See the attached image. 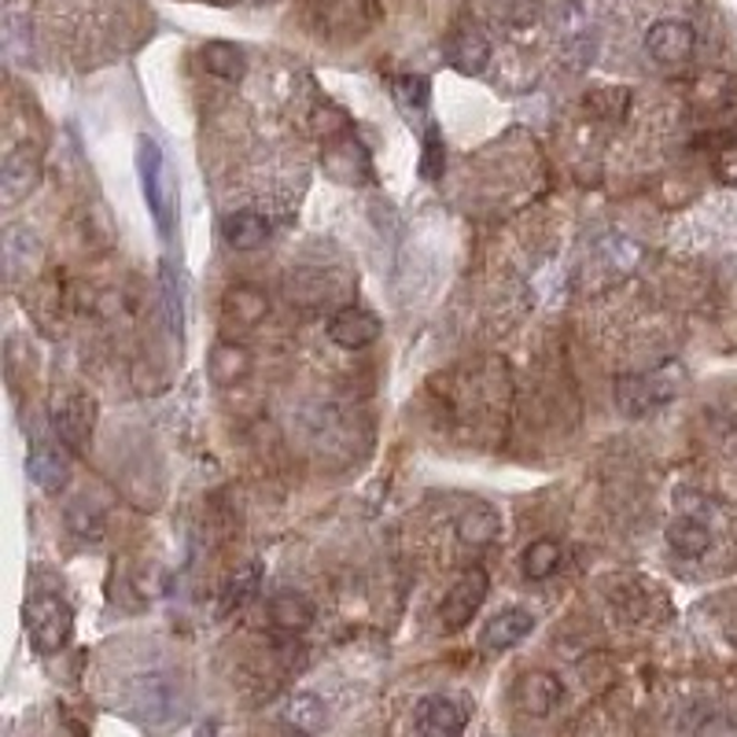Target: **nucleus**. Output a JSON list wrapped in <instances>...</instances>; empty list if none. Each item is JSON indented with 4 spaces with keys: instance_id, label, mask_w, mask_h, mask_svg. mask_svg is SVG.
<instances>
[{
    "instance_id": "19",
    "label": "nucleus",
    "mask_w": 737,
    "mask_h": 737,
    "mask_svg": "<svg viewBox=\"0 0 737 737\" xmlns=\"http://www.w3.org/2000/svg\"><path fill=\"white\" fill-rule=\"evenodd\" d=\"M281 719H284V727L292 730V734H299V737H317L321 730H325L329 711H325V700H321V697H314V694H295V697L284 705Z\"/></svg>"
},
{
    "instance_id": "22",
    "label": "nucleus",
    "mask_w": 737,
    "mask_h": 737,
    "mask_svg": "<svg viewBox=\"0 0 737 737\" xmlns=\"http://www.w3.org/2000/svg\"><path fill=\"white\" fill-rule=\"evenodd\" d=\"M206 368H211L214 384L233 387V384H240V380L251 373V354L240 347V343H218V347L211 351V362H206Z\"/></svg>"
},
{
    "instance_id": "2",
    "label": "nucleus",
    "mask_w": 737,
    "mask_h": 737,
    "mask_svg": "<svg viewBox=\"0 0 737 737\" xmlns=\"http://www.w3.org/2000/svg\"><path fill=\"white\" fill-rule=\"evenodd\" d=\"M137 174H141L144 203L152 211L159 236H170L178 218V178L170 174L166 152L152 137H137Z\"/></svg>"
},
{
    "instance_id": "25",
    "label": "nucleus",
    "mask_w": 737,
    "mask_h": 737,
    "mask_svg": "<svg viewBox=\"0 0 737 737\" xmlns=\"http://www.w3.org/2000/svg\"><path fill=\"white\" fill-rule=\"evenodd\" d=\"M586 111L602 122H624L630 111V89L624 85H597L586 92Z\"/></svg>"
},
{
    "instance_id": "29",
    "label": "nucleus",
    "mask_w": 737,
    "mask_h": 737,
    "mask_svg": "<svg viewBox=\"0 0 737 737\" xmlns=\"http://www.w3.org/2000/svg\"><path fill=\"white\" fill-rule=\"evenodd\" d=\"M446 170V148H443V133L440 125L428 122V130L421 137V178L424 181H440Z\"/></svg>"
},
{
    "instance_id": "9",
    "label": "nucleus",
    "mask_w": 737,
    "mask_h": 737,
    "mask_svg": "<svg viewBox=\"0 0 737 737\" xmlns=\"http://www.w3.org/2000/svg\"><path fill=\"white\" fill-rule=\"evenodd\" d=\"M380 317L365 306H343L332 314L329 321V340L343 351H362L368 343H376L380 336Z\"/></svg>"
},
{
    "instance_id": "24",
    "label": "nucleus",
    "mask_w": 737,
    "mask_h": 737,
    "mask_svg": "<svg viewBox=\"0 0 737 737\" xmlns=\"http://www.w3.org/2000/svg\"><path fill=\"white\" fill-rule=\"evenodd\" d=\"M457 535L465 538L468 546H491L494 538L502 535V516L491 509V505H476V509H465L457 516Z\"/></svg>"
},
{
    "instance_id": "26",
    "label": "nucleus",
    "mask_w": 737,
    "mask_h": 737,
    "mask_svg": "<svg viewBox=\"0 0 737 737\" xmlns=\"http://www.w3.org/2000/svg\"><path fill=\"white\" fill-rule=\"evenodd\" d=\"M321 8V22L329 30H347V33H362L365 27V0H317Z\"/></svg>"
},
{
    "instance_id": "20",
    "label": "nucleus",
    "mask_w": 737,
    "mask_h": 737,
    "mask_svg": "<svg viewBox=\"0 0 737 737\" xmlns=\"http://www.w3.org/2000/svg\"><path fill=\"white\" fill-rule=\"evenodd\" d=\"M200 60L206 67V74L222 78V82H240L248 71V60H244V49L233 41H206Z\"/></svg>"
},
{
    "instance_id": "13",
    "label": "nucleus",
    "mask_w": 737,
    "mask_h": 737,
    "mask_svg": "<svg viewBox=\"0 0 737 737\" xmlns=\"http://www.w3.org/2000/svg\"><path fill=\"white\" fill-rule=\"evenodd\" d=\"M321 166H325V174L336 184H362L373 178L365 148L354 141V137H343V141L332 144L329 152L321 155Z\"/></svg>"
},
{
    "instance_id": "18",
    "label": "nucleus",
    "mask_w": 737,
    "mask_h": 737,
    "mask_svg": "<svg viewBox=\"0 0 737 737\" xmlns=\"http://www.w3.org/2000/svg\"><path fill=\"white\" fill-rule=\"evenodd\" d=\"M270 619L284 635H303V630H310V624H314V605L299 590H276L270 597Z\"/></svg>"
},
{
    "instance_id": "3",
    "label": "nucleus",
    "mask_w": 737,
    "mask_h": 737,
    "mask_svg": "<svg viewBox=\"0 0 737 737\" xmlns=\"http://www.w3.org/2000/svg\"><path fill=\"white\" fill-rule=\"evenodd\" d=\"M27 635L41 656L60 653L74 635V613L60 594H33L27 602Z\"/></svg>"
},
{
    "instance_id": "21",
    "label": "nucleus",
    "mask_w": 737,
    "mask_h": 737,
    "mask_svg": "<svg viewBox=\"0 0 737 737\" xmlns=\"http://www.w3.org/2000/svg\"><path fill=\"white\" fill-rule=\"evenodd\" d=\"M667 546H672L683 561H700L711 546V532L694 516H678L667 527Z\"/></svg>"
},
{
    "instance_id": "30",
    "label": "nucleus",
    "mask_w": 737,
    "mask_h": 737,
    "mask_svg": "<svg viewBox=\"0 0 737 737\" xmlns=\"http://www.w3.org/2000/svg\"><path fill=\"white\" fill-rule=\"evenodd\" d=\"M163 310H166V325L174 336L184 332V295H181V281L170 262H163Z\"/></svg>"
},
{
    "instance_id": "6",
    "label": "nucleus",
    "mask_w": 737,
    "mask_h": 737,
    "mask_svg": "<svg viewBox=\"0 0 737 737\" xmlns=\"http://www.w3.org/2000/svg\"><path fill=\"white\" fill-rule=\"evenodd\" d=\"M487 572L483 568H468L457 575V583L446 590L443 605H440V624L443 630H461L472 624V616L479 613V605L487 602Z\"/></svg>"
},
{
    "instance_id": "33",
    "label": "nucleus",
    "mask_w": 737,
    "mask_h": 737,
    "mask_svg": "<svg viewBox=\"0 0 737 737\" xmlns=\"http://www.w3.org/2000/svg\"><path fill=\"white\" fill-rule=\"evenodd\" d=\"M218 734V723H203V730H200V737H214Z\"/></svg>"
},
{
    "instance_id": "34",
    "label": "nucleus",
    "mask_w": 737,
    "mask_h": 737,
    "mask_svg": "<svg viewBox=\"0 0 737 737\" xmlns=\"http://www.w3.org/2000/svg\"><path fill=\"white\" fill-rule=\"evenodd\" d=\"M262 4H270V0H262Z\"/></svg>"
},
{
    "instance_id": "23",
    "label": "nucleus",
    "mask_w": 737,
    "mask_h": 737,
    "mask_svg": "<svg viewBox=\"0 0 737 737\" xmlns=\"http://www.w3.org/2000/svg\"><path fill=\"white\" fill-rule=\"evenodd\" d=\"M561 561H564V549L557 538H535V543L521 553V572H524V579L543 583L561 568Z\"/></svg>"
},
{
    "instance_id": "27",
    "label": "nucleus",
    "mask_w": 737,
    "mask_h": 737,
    "mask_svg": "<svg viewBox=\"0 0 737 737\" xmlns=\"http://www.w3.org/2000/svg\"><path fill=\"white\" fill-rule=\"evenodd\" d=\"M67 527H71L82 543H100L103 527H108V516H103L100 505L78 498V502H71V509H67Z\"/></svg>"
},
{
    "instance_id": "11",
    "label": "nucleus",
    "mask_w": 737,
    "mask_h": 737,
    "mask_svg": "<svg viewBox=\"0 0 737 737\" xmlns=\"http://www.w3.org/2000/svg\"><path fill=\"white\" fill-rule=\"evenodd\" d=\"M516 705H521L527 716L546 719L564 705V683L553 672H527L521 683H516Z\"/></svg>"
},
{
    "instance_id": "17",
    "label": "nucleus",
    "mask_w": 737,
    "mask_h": 737,
    "mask_svg": "<svg viewBox=\"0 0 737 737\" xmlns=\"http://www.w3.org/2000/svg\"><path fill=\"white\" fill-rule=\"evenodd\" d=\"M222 240L229 248L236 251H255L270 240V222L266 214L251 211V206H244V211H233L222 218Z\"/></svg>"
},
{
    "instance_id": "5",
    "label": "nucleus",
    "mask_w": 737,
    "mask_h": 737,
    "mask_svg": "<svg viewBox=\"0 0 737 737\" xmlns=\"http://www.w3.org/2000/svg\"><path fill=\"white\" fill-rule=\"evenodd\" d=\"M55 440L63 451L85 454L92 443V428H97V398H89L85 391H71L60 406H55Z\"/></svg>"
},
{
    "instance_id": "12",
    "label": "nucleus",
    "mask_w": 737,
    "mask_h": 737,
    "mask_svg": "<svg viewBox=\"0 0 737 737\" xmlns=\"http://www.w3.org/2000/svg\"><path fill=\"white\" fill-rule=\"evenodd\" d=\"M532 630H535L532 613H524V608H502V613H494L487 619V627H483V635H479V645L487 653H509L524 638H532Z\"/></svg>"
},
{
    "instance_id": "15",
    "label": "nucleus",
    "mask_w": 737,
    "mask_h": 737,
    "mask_svg": "<svg viewBox=\"0 0 737 737\" xmlns=\"http://www.w3.org/2000/svg\"><path fill=\"white\" fill-rule=\"evenodd\" d=\"M446 60L461 74H479L491 60V41L476 27H457L446 38Z\"/></svg>"
},
{
    "instance_id": "7",
    "label": "nucleus",
    "mask_w": 737,
    "mask_h": 737,
    "mask_svg": "<svg viewBox=\"0 0 737 737\" xmlns=\"http://www.w3.org/2000/svg\"><path fill=\"white\" fill-rule=\"evenodd\" d=\"M697 49V33L683 19H660L645 33V52L660 67H683Z\"/></svg>"
},
{
    "instance_id": "1",
    "label": "nucleus",
    "mask_w": 737,
    "mask_h": 737,
    "mask_svg": "<svg viewBox=\"0 0 737 737\" xmlns=\"http://www.w3.org/2000/svg\"><path fill=\"white\" fill-rule=\"evenodd\" d=\"M122 708H125V716L144 723V727L166 730V727H174V723L184 719V711H189V697H184V689L178 686L174 675L148 672V675H137V678L125 683Z\"/></svg>"
},
{
    "instance_id": "8",
    "label": "nucleus",
    "mask_w": 737,
    "mask_h": 737,
    "mask_svg": "<svg viewBox=\"0 0 737 737\" xmlns=\"http://www.w3.org/2000/svg\"><path fill=\"white\" fill-rule=\"evenodd\" d=\"M413 727L421 737H461L465 734V708L443 694L421 697L413 705Z\"/></svg>"
},
{
    "instance_id": "28",
    "label": "nucleus",
    "mask_w": 737,
    "mask_h": 737,
    "mask_svg": "<svg viewBox=\"0 0 737 737\" xmlns=\"http://www.w3.org/2000/svg\"><path fill=\"white\" fill-rule=\"evenodd\" d=\"M33 255H38V236H33L30 229L11 225L8 233H4V262H8V273H11V276L27 273Z\"/></svg>"
},
{
    "instance_id": "14",
    "label": "nucleus",
    "mask_w": 737,
    "mask_h": 737,
    "mask_svg": "<svg viewBox=\"0 0 737 737\" xmlns=\"http://www.w3.org/2000/svg\"><path fill=\"white\" fill-rule=\"evenodd\" d=\"M27 472H30V479L38 483L44 494H60L67 487V479H71V461H67V454L60 451V446L33 443Z\"/></svg>"
},
{
    "instance_id": "4",
    "label": "nucleus",
    "mask_w": 737,
    "mask_h": 737,
    "mask_svg": "<svg viewBox=\"0 0 737 737\" xmlns=\"http://www.w3.org/2000/svg\"><path fill=\"white\" fill-rule=\"evenodd\" d=\"M678 384H683V368L678 365H660L656 373L619 376L616 380V406L624 410L627 417H642V413L672 402Z\"/></svg>"
},
{
    "instance_id": "32",
    "label": "nucleus",
    "mask_w": 737,
    "mask_h": 737,
    "mask_svg": "<svg viewBox=\"0 0 737 737\" xmlns=\"http://www.w3.org/2000/svg\"><path fill=\"white\" fill-rule=\"evenodd\" d=\"M711 170H716V178L723 184L737 189V137H727V141L716 148V163H711Z\"/></svg>"
},
{
    "instance_id": "31",
    "label": "nucleus",
    "mask_w": 737,
    "mask_h": 737,
    "mask_svg": "<svg viewBox=\"0 0 737 737\" xmlns=\"http://www.w3.org/2000/svg\"><path fill=\"white\" fill-rule=\"evenodd\" d=\"M395 89V100L402 103L406 111H424L428 108V97H432V82L424 74H402L391 82Z\"/></svg>"
},
{
    "instance_id": "16",
    "label": "nucleus",
    "mask_w": 737,
    "mask_h": 737,
    "mask_svg": "<svg viewBox=\"0 0 737 737\" xmlns=\"http://www.w3.org/2000/svg\"><path fill=\"white\" fill-rule=\"evenodd\" d=\"M270 314V295L255 284H236L225 292V321L236 329H255Z\"/></svg>"
},
{
    "instance_id": "10",
    "label": "nucleus",
    "mask_w": 737,
    "mask_h": 737,
    "mask_svg": "<svg viewBox=\"0 0 737 737\" xmlns=\"http://www.w3.org/2000/svg\"><path fill=\"white\" fill-rule=\"evenodd\" d=\"M41 181V159L33 148H19L4 159V170H0V200L4 206L22 203L27 195L38 189Z\"/></svg>"
}]
</instances>
